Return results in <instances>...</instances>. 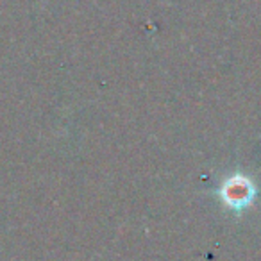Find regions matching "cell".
<instances>
[{"label":"cell","mask_w":261,"mask_h":261,"mask_svg":"<svg viewBox=\"0 0 261 261\" xmlns=\"http://www.w3.org/2000/svg\"><path fill=\"white\" fill-rule=\"evenodd\" d=\"M254 193L256 192L249 179L243 175H234L222 188V199L232 210H242V207L249 206Z\"/></svg>","instance_id":"cell-1"}]
</instances>
